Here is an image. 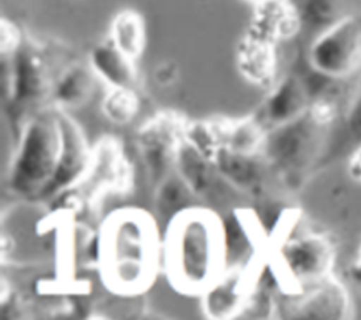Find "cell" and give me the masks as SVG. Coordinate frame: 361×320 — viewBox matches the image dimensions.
I'll return each instance as SVG.
<instances>
[{"mask_svg":"<svg viewBox=\"0 0 361 320\" xmlns=\"http://www.w3.org/2000/svg\"><path fill=\"white\" fill-rule=\"evenodd\" d=\"M159 245L155 220L142 210L109 216L99 231L97 266L104 283L120 295L147 289L159 265Z\"/></svg>","mask_w":361,"mask_h":320,"instance_id":"cell-1","label":"cell"},{"mask_svg":"<svg viewBox=\"0 0 361 320\" xmlns=\"http://www.w3.org/2000/svg\"><path fill=\"white\" fill-rule=\"evenodd\" d=\"M164 264L179 292L203 293L226 272L221 220L200 207L176 214L166 224Z\"/></svg>","mask_w":361,"mask_h":320,"instance_id":"cell-2","label":"cell"},{"mask_svg":"<svg viewBox=\"0 0 361 320\" xmlns=\"http://www.w3.org/2000/svg\"><path fill=\"white\" fill-rule=\"evenodd\" d=\"M62 149L61 109L49 103L23 121L8 166V187L25 199H44Z\"/></svg>","mask_w":361,"mask_h":320,"instance_id":"cell-3","label":"cell"},{"mask_svg":"<svg viewBox=\"0 0 361 320\" xmlns=\"http://www.w3.org/2000/svg\"><path fill=\"white\" fill-rule=\"evenodd\" d=\"M300 214L275 238L269 259L281 292L295 296L336 272L337 245L333 237L300 226Z\"/></svg>","mask_w":361,"mask_h":320,"instance_id":"cell-4","label":"cell"},{"mask_svg":"<svg viewBox=\"0 0 361 320\" xmlns=\"http://www.w3.org/2000/svg\"><path fill=\"white\" fill-rule=\"evenodd\" d=\"M329 128L307 109L300 117L268 130L261 149L264 161L281 176L300 179L320 156Z\"/></svg>","mask_w":361,"mask_h":320,"instance_id":"cell-5","label":"cell"},{"mask_svg":"<svg viewBox=\"0 0 361 320\" xmlns=\"http://www.w3.org/2000/svg\"><path fill=\"white\" fill-rule=\"evenodd\" d=\"M1 63L4 99L10 103L13 120L51 103L55 76L49 72L47 54L41 47L23 41L14 54L1 56Z\"/></svg>","mask_w":361,"mask_h":320,"instance_id":"cell-6","label":"cell"},{"mask_svg":"<svg viewBox=\"0 0 361 320\" xmlns=\"http://www.w3.org/2000/svg\"><path fill=\"white\" fill-rule=\"evenodd\" d=\"M309 68L326 78L345 80L361 69V14L350 13L317 32L307 48Z\"/></svg>","mask_w":361,"mask_h":320,"instance_id":"cell-7","label":"cell"},{"mask_svg":"<svg viewBox=\"0 0 361 320\" xmlns=\"http://www.w3.org/2000/svg\"><path fill=\"white\" fill-rule=\"evenodd\" d=\"M186 121L173 111H161L147 120L137 134V144L147 171L155 186L171 172Z\"/></svg>","mask_w":361,"mask_h":320,"instance_id":"cell-8","label":"cell"},{"mask_svg":"<svg viewBox=\"0 0 361 320\" xmlns=\"http://www.w3.org/2000/svg\"><path fill=\"white\" fill-rule=\"evenodd\" d=\"M290 297L288 313L295 319L347 320L355 316L353 292L337 272Z\"/></svg>","mask_w":361,"mask_h":320,"instance_id":"cell-9","label":"cell"},{"mask_svg":"<svg viewBox=\"0 0 361 320\" xmlns=\"http://www.w3.org/2000/svg\"><path fill=\"white\" fill-rule=\"evenodd\" d=\"M221 226L226 271L251 268L259 242L267 238L255 211L234 210L221 220Z\"/></svg>","mask_w":361,"mask_h":320,"instance_id":"cell-10","label":"cell"},{"mask_svg":"<svg viewBox=\"0 0 361 320\" xmlns=\"http://www.w3.org/2000/svg\"><path fill=\"white\" fill-rule=\"evenodd\" d=\"M312 103V94L299 75H285L279 78L272 87L259 110V120L272 127L289 123L305 114Z\"/></svg>","mask_w":361,"mask_h":320,"instance_id":"cell-11","label":"cell"},{"mask_svg":"<svg viewBox=\"0 0 361 320\" xmlns=\"http://www.w3.org/2000/svg\"><path fill=\"white\" fill-rule=\"evenodd\" d=\"M278 44L245 32L235 48L238 73L251 85L269 89L278 80Z\"/></svg>","mask_w":361,"mask_h":320,"instance_id":"cell-12","label":"cell"},{"mask_svg":"<svg viewBox=\"0 0 361 320\" xmlns=\"http://www.w3.org/2000/svg\"><path fill=\"white\" fill-rule=\"evenodd\" d=\"M248 32L274 44L293 38L302 30L296 3L292 0H259L252 4Z\"/></svg>","mask_w":361,"mask_h":320,"instance_id":"cell-13","label":"cell"},{"mask_svg":"<svg viewBox=\"0 0 361 320\" xmlns=\"http://www.w3.org/2000/svg\"><path fill=\"white\" fill-rule=\"evenodd\" d=\"M248 269L226 271L202 293L203 312L210 319H228L241 312L248 302V289L254 285L248 279Z\"/></svg>","mask_w":361,"mask_h":320,"instance_id":"cell-14","label":"cell"},{"mask_svg":"<svg viewBox=\"0 0 361 320\" xmlns=\"http://www.w3.org/2000/svg\"><path fill=\"white\" fill-rule=\"evenodd\" d=\"M130 165L123 156L120 142L114 138H103L92 149V161L85 179L80 183L92 186L90 196L102 190L124 189L130 182ZM79 183V185H80Z\"/></svg>","mask_w":361,"mask_h":320,"instance_id":"cell-15","label":"cell"},{"mask_svg":"<svg viewBox=\"0 0 361 320\" xmlns=\"http://www.w3.org/2000/svg\"><path fill=\"white\" fill-rule=\"evenodd\" d=\"M134 59L117 48L107 37L104 41L96 44L90 54L87 63L107 87H134L138 82V72Z\"/></svg>","mask_w":361,"mask_h":320,"instance_id":"cell-16","label":"cell"},{"mask_svg":"<svg viewBox=\"0 0 361 320\" xmlns=\"http://www.w3.org/2000/svg\"><path fill=\"white\" fill-rule=\"evenodd\" d=\"M96 80L89 63L71 62L55 76L51 103L62 110L82 107L93 96Z\"/></svg>","mask_w":361,"mask_h":320,"instance_id":"cell-17","label":"cell"},{"mask_svg":"<svg viewBox=\"0 0 361 320\" xmlns=\"http://www.w3.org/2000/svg\"><path fill=\"white\" fill-rule=\"evenodd\" d=\"M257 155L258 154H240L228 148H221L212 162L230 185L238 190L257 193L262 189L264 183V165Z\"/></svg>","mask_w":361,"mask_h":320,"instance_id":"cell-18","label":"cell"},{"mask_svg":"<svg viewBox=\"0 0 361 320\" xmlns=\"http://www.w3.org/2000/svg\"><path fill=\"white\" fill-rule=\"evenodd\" d=\"M212 159L192 145L185 137L178 145L175 155V168L178 175L189 185L195 195H203L213 183Z\"/></svg>","mask_w":361,"mask_h":320,"instance_id":"cell-19","label":"cell"},{"mask_svg":"<svg viewBox=\"0 0 361 320\" xmlns=\"http://www.w3.org/2000/svg\"><path fill=\"white\" fill-rule=\"evenodd\" d=\"M107 37L126 55L137 61L142 55L147 42L144 18L135 10H121L113 17Z\"/></svg>","mask_w":361,"mask_h":320,"instance_id":"cell-20","label":"cell"},{"mask_svg":"<svg viewBox=\"0 0 361 320\" xmlns=\"http://www.w3.org/2000/svg\"><path fill=\"white\" fill-rule=\"evenodd\" d=\"M195 196V192L178 175V172H169L155 186V210L159 219L165 220L168 224L176 214L192 207V199Z\"/></svg>","mask_w":361,"mask_h":320,"instance_id":"cell-21","label":"cell"},{"mask_svg":"<svg viewBox=\"0 0 361 320\" xmlns=\"http://www.w3.org/2000/svg\"><path fill=\"white\" fill-rule=\"evenodd\" d=\"M296 7L302 28H310L316 34L353 13L347 8V0H299Z\"/></svg>","mask_w":361,"mask_h":320,"instance_id":"cell-22","label":"cell"},{"mask_svg":"<svg viewBox=\"0 0 361 320\" xmlns=\"http://www.w3.org/2000/svg\"><path fill=\"white\" fill-rule=\"evenodd\" d=\"M267 133L258 117L230 121L226 148L240 154H261Z\"/></svg>","mask_w":361,"mask_h":320,"instance_id":"cell-23","label":"cell"},{"mask_svg":"<svg viewBox=\"0 0 361 320\" xmlns=\"http://www.w3.org/2000/svg\"><path fill=\"white\" fill-rule=\"evenodd\" d=\"M100 107L110 123L126 125L137 116L140 99L134 87H109Z\"/></svg>","mask_w":361,"mask_h":320,"instance_id":"cell-24","label":"cell"},{"mask_svg":"<svg viewBox=\"0 0 361 320\" xmlns=\"http://www.w3.org/2000/svg\"><path fill=\"white\" fill-rule=\"evenodd\" d=\"M344 118L353 137L357 142L361 141V83L357 86L345 106Z\"/></svg>","mask_w":361,"mask_h":320,"instance_id":"cell-25","label":"cell"},{"mask_svg":"<svg viewBox=\"0 0 361 320\" xmlns=\"http://www.w3.org/2000/svg\"><path fill=\"white\" fill-rule=\"evenodd\" d=\"M24 37L20 31V28L6 18L1 20V31H0V49L1 56H8L14 54L18 47L23 44Z\"/></svg>","mask_w":361,"mask_h":320,"instance_id":"cell-26","label":"cell"},{"mask_svg":"<svg viewBox=\"0 0 361 320\" xmlns=\"http://www.w3.org/2000/svg\"><path fill=\"white\" fill-rule=\"evenodd\" d=\"M180 78V68L172 59H165L157 63L152 69V80L159 87H169Z\"/></svg>","mask_w":361,"mask_h":320,"instance_id":"cell-27","label":"cell"},{"mask_svg":"<svg viewBox=\"0 0 361 320\" xmlns=\"http://www.w3.org/2000/svg\"><path fill=\"white\" fill-rule=\"evenodd\" d=\"M345 173L351 182L361 185V141L355 144L347 156Z\"/></svg>","mask_w":361,"mask_h":320,"instance_id":"cell-28","label":"cell"},{"mask_svg":"<svg viewBox=\"0 0 361 320\" xmlns=\"http://www.w3.org/2000/svg\"><path fill=\"white\" fill-rule=\"evenodd\" d=\"M350 276L358 286H361V238L355 247L354 257L350 264Z\"/></svg>","mask_w":361,"mask_h":320,"instance_id":"cell-29","label":"cell"},{"mask_svg":"<svg viewBox=\"0 0 361 320\" xmlns=\"http://www.w3.org/2000/svg\"><path fill=\"white\" fill-rule=\"evenodd\" d=\"M248 1H251V3L254 4V3H257V1H259V0H248Z\"/></svg>","mask_w":361,"mask_h":320,"instance_id":"cell-30","label":"cell"},{"mask_svg":"<svg viewBox=\"0 0 361 320\" xmlns=\"http://www.w3.org/2000/svg\"><path fill=\"white\" fill-rule=\"evenodd\" d=\"M360 288H361V286H360Z\"/></svg>","mask_w":361,"mask_h":320,"instance_id":"cell-31","label":"cell"}]
</instances>
